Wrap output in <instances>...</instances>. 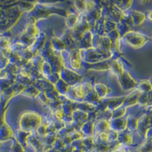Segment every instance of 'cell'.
<instances>
[{"label":"cell","mask_w":152,"mask_h":152,"mask_svg":"<svg viewBox=\"0 0 152 152\" xmlns=\"http://www.w3.org/2000/svg\"><path fill=\"white\" fill-rule=\"evenodd\" d=\"M113 54L112 52L106 53L99 49L89 48L85 50H80L81 61L87 64H95L107 61L112 58Z\"/></svg>","instance_id":"1"},{"label":"cell","mask_w":152,"mask_h":152,"mask_svg":"<svg viewBox=\"0 0 152 152\" xmlns=\"http://www.w3.org/2000/svg\"><path fill=\"white\" fill-rule=\"evenodd\" d=\"M42 124V117L40 115L32 112H27L23 113L20 120L21 128L25 132H30Z\"/></svg>","instance_id":"2"},{"label":"cell","mask_w":152,"mask_h":152,"mask_svg":"<svg viewBox=\"0 0 152 152\" xmlns=\"http://www.w3.org/2000/svg\"><path fill=\"white\" fill-rule=\"evenodd\" d=\"M121 38H123V40L124 41L127 45L134 49H140L149 40V37L146 35L132 30L126 33Z\"/></svg>","instance_id":"3"},{"label":"cell","mask_w":152,"mask_h":152,"mask_svg":"<svg viewBox=\"0 0 152 152\" xmlns=\"http://www.w3.org/2000/svg\"><path fill=\"white\" fill-rule=\"evenodd\" d=\"M59 75L61 79L69 85L70 87L79 85L82 80V77L80 74L74 72L73 70L69 69L65 67L61 70Z\"/></svg>","instance_id":"4"},{"label":"cell","mask_w":152,"mask_h":152,"mask_svg":"<svg viewBox=\"0 0 152 152\" xmlns=\"http://www.w3.org/2000/svg\"><path fill=\"white\" fill-rule=\"evenodd\" d=\"M117 77L119 83H120V86L123 88V90L127 91V90H130L136 88L137 81L132 77L131 74L127 71H124L122 74L120 75Z\"/></svg>","instance_id":"5"},{"label":"cell","mask_w":152,"mask_h":152,"mask_svg":"<svg viewBox=\"0 0 152 152\" xmlns=\"http://www.w3.org/2000/svg\"><path fill=\"white\" fill-rule=\"evenodd\" d=\"M46 61L50 65L53 72L59 73L61 70L64 68V60L62 56L55 51L46 59Z\"/></svg>","instance_id":"6"},{"label":"cell","mask_w":152,"mask_h":152,"mask_svg":"<svg viewBox=\"0 0 152 152\" xmlns=\"http://www.w3.org/2000/svg\"><path fill=\"white\" fill-rule=\"evenodd\" d=\"M126 96H122V97H111L103 100L102 101L104 104L105 107L107 110L110 111H115L118 109L119 107H122L124 103Z\"/></svg>","instance_id":"7"},{"label":"cell","mask_w":152,"mask_h":152,"mask_svg":"<svg viewBox=\"0 0 152 152\" xmlns=\"http://www.w3.org/2000/svg\"><path fill=\"white\" fill-rule=\"evenodd\" d=\"M69 65L72 69H80L81 68V63H82L80 49L70 51L69 55Z\"/></svg>","instance_id":"8"},{"label":"cell","mask_w":152,"mask_h":152,"mask_svg":"<svg viewBox=\"0 0 152 152\" xmlns=\"http://www.w3.org/2000/svg\"><path fill=\"white\" fill-rule=\"evenodd\" d=\"M110 130L116 132H124L127 128V118H119L113 119L109 121Z\"/></svg>","instance_id":"9"},{"label":"cell","mask_w":152,"mask_h":152,"mask_svg":"<svg viewBox=\"0 0 152 152\" xmlns=\"http://www.w3.org/2000/svg\"><path fill=\"white\" fill-rule=\"evenodd\" d=\"M151 127V119L149 115H144L142 117L139 119L137 130L142 137L145 138L147 130Z\"/></svg>","instance_id":"10"},{"label":"cell","mask_w":152,"mask_h":152,"mask_svg":"<svg viewBox=\"0 0 152 152\" xmlns=\"http://www.w3.org/2000/svg\"><path fill=\"white\" fill-rule=\"evenodd\" d=\"M92 38H93V35H92L91 31H87V32L84 33L83 37L81 40L79 42V49L80 50H85V49H89L92 47Z\"/></svg>","instance_id":"11"},{"label":"cell","mask_w":152,"mask_h":152,"mask_svg":"<svg viewBox=\"0 0 152 152\" xmlns=\"http://www.w3.org/2000/svg\"><path fill=\"white\" fill-rule=\"evenodd\" d=\"M142 94V92H140L139 90H136L135 92H132V93H130L127 96H126L124 100V107L127 108V107H132L133 105L136 104L138 103V100H139V98Z\"/></svg>","instance_id":"12"},{"label":"cell","mask_w":152,"mask_h":152,"mask_svg":"<svg viewBox=\"0 0 152 152\" xmlns=\"http://www.w3.org/2000/svg\"><path fill=\"white\" fill-rule=\"evenodd\" d=\"M109 70H111V72L117 77L122 74L125 71L122 62L118 59L112 60L111 61H109Z\"/></svg>","instance_id":"13"},{"label":"cell","mask_w":152,"mask_h":152,"mask_svg":"<svg viewBox=\"0 0 152 152\" xmlns=\"http://www.w3.org/2000/svg\"><path fill=\"white\" fill-rule=\"evenodd\" d=\"M84 67L87 69L96 70V71H104V70L109 69V61H104L101 62L95 63V64H87L84 63Z\"/></svg>","instance_id":"14"},{"label":"cell","mask_w":152,"mask_h":152,"mask_svg":"<svg viewBox=\"0 0 152 152\" xmlns=\"http://www.w3.org/2000/svg\"><path fill=\"white\" fill-rule=\"evenodd\" d=\"M110 130L109 121L107 120H96L94 124V134L107 132Z\"/></svg>","instance_id":"15"},{"label":"cell","mask_w":152,"mask_h":152,"mask_svg":"<svg viewBox=\"0 0 152 152\" xmlns=\"http://www.w3.org/2000/svg\"><path fill=\"white\" fill-rule=\"evenodd\" d=\"M50 44H51V47L53 50V51L57 53H59L63 50H67V48L65 46V43L63 42L61 37H53L50 41Z\"/></svg>","instance_id":"16"},{"label":"cell","mask_w":152,"mask_h":152,"mask_svg":"<svg viewBox=\"0 0 152 152\" xmlns=\"http://www.w3.org/2000/svg\"><path fill=\"white\" fill-rule=\"evenodd\" d=\"M130 15L132 17L133 26H139L142 24L146 19V15L138 10H132Z\"/></svg>","instance_id":"17"},{"label":"cell","mask_w":152,"mask_h":152,"mask_svg":"<svg viewBox=\"0 0 152 152\" xmlns=\"http://www.w3.org/2000/svg\"><path fill=\"white\" fill-rule=\"evenodd\" d=\"M93 91L96 93V95L101 100V99H104L109 92V88L104 84L96 83L93 86Z\"/></svg>","instance_id":"18"},{"label":"cell","mask_w":152,"mask_h":152,"mask_svg":"<svg viewBox=\"0 0 152 152\" xmlns=\"http://www.w3.org/2000/svg\"><path fill=\"white\" fill-rule=\"evenodd\" d=\"M94 124L95 121L88 120L85 123H83L80 127V131L83 135H86L87 136H92L94 133Z\"/></svg>","instance_id":"19"},{"label":"cell","mask_w":152,"mask_h":152,"mask_svg":"<svg viewBox=\"0 0 152 152\" xmlns=\"http://www.w3.org/2000/svg\"><path fill=\"white\" fill-rule=\"evenodd\" d=\"M117 141L120 143V145H125V146H127V145L132 144V134L130 133L129 131L127 132H119L118 134V138Z\"/></svg>","instance_id":"20"},{"label":"cell","mask_w":152,"mask_h":152,"mask_svg":"<svg viewBox=\"0 0 152 152\" xmlns=\"http://www.w3.org/2000/svg\"><path fill=\"white\" fill-rule=\"evenodd\" d=\"M79 20V17L75 13H68L65 17V24L69 29L73 30Z\"/></svg>","instance_id":"21"},{"label":"cell","mask_w":152,"mask_h":152,"mask_svg":"<svg viewBox=\"0 0 152 152\" xmlns=\"http://www.w3.org/2000/svg\"><path fill=\"white\" fill-rule=\"evenodd\" d=\"M100 100H101L99 98V96H98L97 95H96V93L93 90L85 95V97L83 99V101L89 103V104L95 105V106L97 105L100 102Z\"/></svg>","instance_id":"22"},{"label":"cell","mask_w":152,"mask_h":152,"mask_svg":"<svg viewBox=\"0 0 152 152\" xmlns=\"http://www.w3.org/2000/svg\"><path fill=\"white\" fill-rule=\"evenodd\" d=\"M54 87L55 89L58 91V92L61 96H65L67 93L68 90H69L70 86L68 84H66L64 80L60 79L58 82L55 84Z\"/></svg>","instance_id":"23"},{"label":"cell","mask_w":152,"mask_h":152,"mask_svg":"<svg viewBox=\"0 0 152 152\" xmlns=\"http://www.w3.org/2000/svg\"><path fill=\"white\" fill-rule=\"evenodd\" d=\"M136 88L141 92H149L152 91L151 85L150 84L149 80H141L137 82Z\"/></svg>","instance_id":"24"},{"label":"cell","mask_w":152,"mask_h":152,"mask_svg":"<svg viewBox=\"0 0 152 152\" xmlns=\"http://www.w3.org/2000/svg\"><path fill=\"white\" fill-rule=\"evenodd\" d=\"M139 119L133 115H128L127 117V128L129 132L137 130Z\"/></svg>","instance_id":"25"},{"label":"cell","mask_w":152,"mask_h":152,"mask_svg":"<svg viewBox=\"0 0 152 152\" xmlns=\"http://www.w3.org/2000/svg\"><path fill=\"white\" fill-rule=\"evenodd\" d=\"M115 30H117V23L106 18V21H105L104 24L105 34H107L108 33L112 32V31Z\"/></svg>","instance_id":"26"},{"label":"cell","mask_w":152,"mask_h":152,"mask_svg":"<svg viewBox=\"0 0 152 152\" xmlns=\"http://www.w3.org/2000/svg\"><path fill=\"white\" fill-rule=\"evenodd\" d=\"M138 152H152V138L147 139L140 146Z\"/></svg>","instance_id":"27"},{"label":"cell","mask_w":152,"mask_h":152,"mask_svg":"<svg viewBox=\"0 0 152 152\" xmlns=\"http://www.w3.org/2000/svg\"><path fill=\"white\" fill-rule=\"evenodd\" d=\"M126 112H127V108L124 107V106L119 107L118 109L115 110V111H113V112H112V120H113V119H119V118L124 117L125 114H126Z\"/></svg>","instance_id":"28"},{"label":"cell","mask_w":152,"mask_h":152,"mask_svg":"<svg viewBox=\"0 0 152 152\" xmlns=\"http://www.w3.org/2000/svg\"><path fill=\"white\" fill-rule=\"evenodd\" d=\"M132 1H119V2H114V4H115L118 8H120L121 10H126L127 9H129L131 7V6L132 4Z\"/></svg>","instance_id":"29"},{"label":"cell","mask_w":152,"mask_h":152,"mask_svg":"<svg viewBox=\"0 0 152 152\" xmlns=\"http://www.w3.org/2000/svg\"><path fill=\"white\" fill-rule=\"evenodd\" d=\"M74 4L76 9L81 15L86 14V1H76L74 2Z\"/></svg>","instance_id":"30"},{"label":"cell","mask_w":152,"mask_h":152,"mask_svg":"<svg viewBox=\"0 0 152 152\" xmlns=\"http://www.w3.org/2000/svg\"><path fill=\"white\" fill-rule=\"evenodd\" d=\"M47 127L48 125L46 124H41L38 127H37V134L41 137H45L47 135Z\"/></svg>","instance_id":"31"},{"label":"cell","mask_w":152,"mask_h":152,"mask_svg":"<svg viewBox=\"0 0 152 152\" xmlns=\"http://www.w3.org/2000/svg\"><path fill=\"white\" fill-rule=\"evenodd\" d=\"M51 123H52L53 126L54 127L55 131H56L57 133L58 132H60L61 130L63 129L65 127V124L62 120H55Z\"/></svg>","instance_id":"32"},{"label":"cell","mask_w":152,"mask_h":152,"mask_svg":"<svg viewBox=\"0 0 152 152\" xmlns=\"http://www.w3.org/2000/svg\"><path fill=\"white\" fill-rule=\"evenodd\" d=\"M138 104L142 107H147L148 104V97H147V92H142V94L138 100Z\"/></svg>","instance_id":"33"},{"label":"cell","mask_w":152,"mask_h":152,"mask_svg":"<svg viewBox=\"0 0 152 152\" xmlns=\"http://www.w3.org/2000/svg\"><path fill=\"white\" fill-rule=\"evenodd\" d=\"M69 136L71 140L73 142V141H76V140L82 139L83 134L82 132H80L79 130H75L74 132H72V133H70L69 135Z\"/></svg>","instance_id":"34"},{"label":"cell","mask_w":152,"mask_h":152,"mask_svg":"<svg viewBox=\"0 0 152 152\" xmlns=\"http://www.w3.org/2000/svg\"><path fill=\"white\" fill-rule=\"evenodd\" d=\"M37 97L39 98V100H40L41 102L43 104L48 105L49 104H50V100L48 99L47 96L45 95V93L44 92H40V93L38 94V96H37Z\"/></svg>","instance_id":"35"},{"label":"cell","mask_w":152,"mask_h":152,"mask_svg":"<svg viewBox=\"0 0 152 152\" xmlns=\"http://www.w3.org/2000/svg\"><path fill=\"white\" fill-rule=\"evenodd\" d=\"M147 97H148V104H147V107H151L152 106V91L147 92Z\"/></svg>","instance_id":"36"},{"label":"cell","mask_w":152,"mask_h":152,"mask_svg":"<svg viewBox=\"0 0 152 152\" xmlns=\"http://www.w3.org/2000/svg\"><path fill=\"white\" fill-rule=\"evenodd\" d=\"M145 138L146 139H151V138H152V126L151 127H149V129L147 130Z\"/></svg>","instance_id":"37"},{"label":"cell","mask_w":152,"mask_h":152,"mask_svg":"<svg viewBox=\"0 0 152 152\" xmlns=\"http://www.w3.org/2000/svg\"><path fill=\"white\" fill-rule=\"evenodd\" d=\"M147 17L148 18V19H149V20H151L152 22V10H150L149 12L147 13Z\"/></svg>","instance_id":"38"},{"label":"cell","mask_w":152,"mask_h":152,"mask_svg":"<svg viewBox=\"0 0 152 152\" xmlns=\"http://www.w3.org/2000/svg\"><path fill=\"white\" fill-rule=\"evenodd\" d=\"M149 81H150V84H151V88H152V77H151L149 78Z\"/></svg>","instance_id":"39"},{"label":"cell","mask_w":152,"mask_h":152,"mask_svg":"<svg viewBox=\"0 0 152 152\" xmlns=\"http://www.w3.org/2000/svg\"><path fill=\"white\" fill-rule=\"evenodd\" d=\"M112 152H124V151H117V150H116V151H112Z\"/></svg>","instance_id":"40"},{"label":"cell","mask_w":152,"mask_h":152,"mask_svg":"<svg viewBox=\"0 0 152 152\" xmlns=\"http://www.w3.org/2000/svg\"><path fill=\"white\" fill-rule=\"evenodd\" d=\"M140 3H149V1H145V2H142V1H141Z\"/></svg>","instance_id":"41"}]
</instances>
